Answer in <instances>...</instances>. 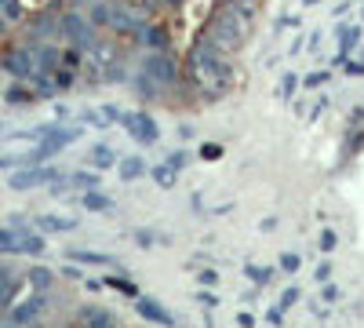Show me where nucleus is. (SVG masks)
Returning <instances> with one entry per match:
<instances>
[{
  "mask_svg": "<svg viewBox=\"0 0 364 328\" xmlns=\"http://www.w3.org/2000/svg\"><path fill=\"white\" fill-rule=\"evenodd\" d=\"M135 310H139L146 321H153V324H164V328H171V324H175V317H171V314L164 310V306H161L157 299H149V296L135 303Z\"/></svg>",
  "mask_w": 364,
  "mask_h": 328,
  "instance_id": "f257e3e1",
  "label": "nucleus"
},
{
  "mask_svg": "<svg viewBox=\"0 0 364 328\" xmlns=\"http://www.w3.org/2000/svg\"><path fill=\"white\" fill-rule=\"evenodd\" d=\"M30 284H33V288H48V284H51V270L33 267V270H30Z\"/></svg>",
  "mask_w": 364,
  "mask_h": 328,
  "instance_id": "1a4fd4ad",
  "label": "nucleus"
},
{
  "mask_svg": "<svg viewBox=\"0 0 364 328\" xmlns=\"http://www.w3.org/2000/svg\"><path fill=\"white\" fill-rule=\"evenodd\" d=\"M40 230H73V219H37Z\"/></svg>",
  "mask_w": 364,
  "mask_h": 328,
  "instance_id": "9d476101",
  "label": "nucleus"
},
{
  "mask_svg": "<svg viewBox=\"0 0 364 328\" xmlns=\"http://www.w3.org/2000/svg\"><path fill=\"white\" fill-rule=\"evenodd\" d=\"M84 324H88V328H113V314L88 306V310H84Z\"/></svg>",
  "mask_w": 364,
  "mask_h": 328,
  "instance_id": "39448f33",
  "label": "nucleus"
},
{
  "mask_svg": "<svg viewBox=\"0 0 364 328\" xmlns=\"http://www.w3.org/2000/svg\"><path fill=\"white\" fill-rule=\"evenodd\" d=\"M92 161H95V168H110V164H113L117 157H113V153H110V150H106V146H99Z\"/></svg>",
  "mask_w": 364,
  "mask_h": 328,
  "instance_id": "f8f14e48",
  "label": "nucleus"
},
{
  "mask_svg": "<svg viewBox=\"0 0 364 328\" xmlns=\"http://www.w3.org/2000/svg\"><path fill=\"white\" fill-rule=\"evenodd\" d=\"M127 124H132V135L139 139V142H157V124L153 121H149V117H124Z\"/></svg>",
  "mask_w": 364,
  "mask_h": 328,
  "instance_id": "20e7f679",
  "label": "nucleus"
},
{
  "mask_svg": "<svg viewBox=\"0 0 364 328\" xmlns=\"http://www.w3.org/2000/svg\"><path fill=\"white\" fill-rule=\"evenodd\" d=\"M139 171H142V164H139V161H124V164H120V175H124V179H135Z\"/></svg>",
  "mask_w": 364,
  "mask_h": 328,
  "instance_id": "2eb2a0df",
  "label": "nucleus"
},
{
  "mask_svg": "<svg viewBox=\"0 0 364 328\" xmlns=\"http://www.w3.org/2000/svg\"><path fill=\"white\" fill-rule=\"evenodd\" d=\"M281 270H288V274L299 270V255H295V252H284V255H281Z\"/></svg>",
  "mask_w": 364,
  "mask_h": 328,
  "instance_id": "4468645a",
  "label": "nucleus"
},
{
  "mask_svg": "<svg viewBox=\"0 0 364 328\" xmlns=\"http://www.w3.org/2000/svg\"><path fill=\"white\" fill-rule=\"evenodd\" d=\"M153 179H157V183L168 190L171 183H175V168H157V171H153Z\"/></svg>",
  "mask_w": 364,
  "mask_h": 328,
  "instance_id": "ddd939ff",
  "label": "nucleus"
},
{
  "mask_svg": "<svg viewBox=\"0 0 364 328\" xmlns=\"http://www.w3.org/2000/svg\"><path fill=\"white\" fill-rule=\"evenodd\" d=\"M215 281H219L215 270H201V284H215Z\"/></svg>",
  "mask_w": 364,
  "mask_h": 328,
  "instance_id": "4be33fe9",
  "label": "nucleus"
},
{
  "mask_svg": "<svg viewBox=\"0 0 364 328\" xmlns=\"http://www.w3.org/2000/svg\"><path fill=\"white\" fill-rule=\"evenodd\" d=\"M182 164H186V153H171V157H168V168H175V171H179Z\"/></svg>",
  "mask_w": 364,
  "mask_h": 328,
  "instance_id": "6ab92c4d",
  "label": "nucleus"
},
{
  "mask_svg": "<svg viewBox=\"0 0 364 328\" xmlns=\"http://www.w3.org/2000/svg\"><path fill=\"white\" fill-rule=\"evenodd\" d=\"M77 262H88V267H106L110 262V255H102V252H73Z\"/></svg>",
  "mask_w": 364,
  "mask_h": 328,
  "instance_id": "6e6552de",
  "label": "nucleus"
},
{
  "mask_svg": "<svg viewBox=\"0 0 364 328\" xmlns=\"http://www.w3.org/2000/svg\"><path fill=\"white\" fill-rule=\"evenodd\" d=\"M295 303H299V288L291 284V288H284V296H281V306L288 310V306H295Z\"/></svg>",
  "mask_w": 364,
  "mask_h": 328,
  "instance_id": "dca6fc26",
  "label": "nucleus"
},
{
  "mask_svg": "<svg viewBox=\"0 0 364 328\" xmlns=\"http://www.w3.org/2000/svg\"><path fill=\"white\" fill-rule=\"evenodd\" d=\"M51 179H58L55 171H15L11 175V190H30V186H37V183H51Z\"/></svg>",
  "mask_w": 364,
  "mask_h": 328,
  "instance_id": "7ed1b4c3",
  "label": "nucleus"
},
{
  "mask_svg": "<svg viewBox=\"0 0 364 328\" xmlns=\"http://www.w3.org/2000/svg\"><path fill=\"white\" fill-rule=\"evenodd\" d=\"M73 183H80V186H99V175H77Z\"/></svg>",
  "mask_w": 364,
  "mask_h": 328,
  "instance_id": "aec40b11",
  "label": "nucleus"
},
{
  "mask_svg": "<svg viewBox=\"0 0 364 328\" xmlns=\"http://www.w3.org/2000/svg\"><path fill=\"white\" fill-rule=\"evenodd\" d=\"M84 205L95 208V212H106V208H110V197H102V193H88V197H84Z\"/></svg>",
  "mask_w": 364,
  "mask_h": 328,
  "instance_id": "9b49d317",
  "label": "nucleus"
},
{
  "mask_svg": "<svg viewBox=\"0 0 364 328\" xmlns=\"http://www.w3.org/2000/svg\"><path fill=\"white\" fill-rule=\"evenodd\" d=\"M18 252L40 255V252H44V237H37V233H33V237H30V233H26V237H18Z\"/></svg>",
  "mask_w": 364,
  "mask_h": 328,
  "instance_id": "0eeeda50",
  "label": "nucleus"
},
{
  "mask_svg": "<svg viewBox=\"0 0 364 328\" xmlns=\"http://www.w3.org/2000/svg\"><path fill=\"white\" fill-rule=\"evenodd\" d=\"M332 248H335V233L325 230V233H320V252H332Z\"/></svg>",
  "mask_w": 364,
  "mask_h": 328,
  "instance_id": "f3484780",
  "label": "nucleus"
},
{
  "mask_svg": "<svg viewBox=\"0 0 364 328\" xmlns=\"http://www.w3.org/2000/svg\"><path fill=\"white\" fill-rule=\"evenodd\" d=\"M237 321H241V328H255V317H251V314H241Z\"/></svg>",
  "mask_w": 364,
  "mask_h": 328,
  "instance_id": "a878e982",
  "label": "nucleus"
},
{
  "mask_svg": "<svg viewBox=\"0 0 364 328\" xmlns=\"http://www.w3.org/2000/svg\"><path fill=\"white\" fill-rule=\"evenodd\" d=\"M346 73H353V77H364V66H360V62H350V66H346Z\"/></svg>",
  "mask_w": 364,
  "mask_h": 328,
  "instance_id": "393cba45",
  "label": "nucleus"
},
{
  "mask_svg": "<svg viewBox=\"0 0 364 328\" xmlns=\"http://www.w3.org/2000/svg\"><path fill=\"white\" fill-rule=\"evenodd\" d=\"M135 237H139V245H142V248H149V245H153V233H146V230H139Z\"/></svg>",
  "mask_w": 364,
  "mask_h": 328,
  "instance_id": "5701e85b",
  "label": "nucleus"
},
{
  "mask_svg": "<svg viewBox=\"0 0 364 328\" xmlns=\"http://www.w3.org/2000/svg\"><path fill=\"white\" fill-rule=\"evenodd\" d=\"M244 274H248L251 284H270V281H273V270H270V267H255V262H248Z\"/></svg>",
  "mask_w": 364,
  "mask_h": 328,
  "instance_id": "423d86ee",
  "label": "nucleus"
},
{
  "mask_svg": "<svg viewBox=\"0 0 364 328\" xmlns=\"http://www.w3.org/2000/svg\"><path fill=\"white\" fill-rule=\"evenodd\" d=\"M219 153H222L219 146H204V161H215V157H219Z\"/></svg>",
  "mask_w": 364,
  "mask_h": 328,
  "instance_id": "b1692460",
  "label": "nucleus"
},
{
  "mask_svg": "<svg viewBox=\"0 0 364 328\" xmlns=\"http://www.w3.org/2000/svg\"><path fill=\"white\" fill-rule=\"evenodd\" d=\"M313 277H317V281H328V277H332V267H328V262H320Z\"/></svg>",
  "mask_w": 364,
  "mask_h": 328,
  "instance_id": "412c9836",
  "label": "nucleus"
},
{
  "mask_svg": "<svg viewBox=\"0 0 364 328\" xmlns=\"http://www.w3.org/2000/svg\"><path fill=\"white\" fill-rule=\"evenodd\" d=\"M40 310H44V296H30L23 306H15L11 310V328H18V324H30Z\"/></svg>",
  "mask_w": 364,
  "mask_h": 328,
  "instance_id": "f03ea898",
  "label": "nucleus"
},
{
  "mask_svg": "<svg viewBox=\"0 0 364 328\" xmlns=\"http://www.w3.org/2000/svg\"><path fill=\"white\" fill-rule=\"evenodd\" d=\"M197 303H201V306H208V310H215V306H219V299L211 296V292H201V296H197Z\"/></svg>",
  "mask_w": 364,
  "mask_h": 328,
  "instance_id": "a211bd4d",
  "label": "nucleus"
}]
</instances>
